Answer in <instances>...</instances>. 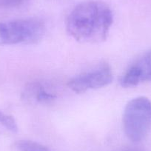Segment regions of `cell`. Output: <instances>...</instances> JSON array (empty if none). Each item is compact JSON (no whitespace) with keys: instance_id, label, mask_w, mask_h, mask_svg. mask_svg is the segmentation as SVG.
I'll return each mask as SVG.
<instances>
[{"instance_id":"6da1fadb","label":"cell","mask_w":151,"mask_h":151,"mask_svg":"<svg viewBox=\"0 0 151 151\" xmlns=\"http://www.w3.org/2000/svg\"><path fill=\"white\" fill-rule=\"evenodd\" d=\"M113 22V11L107 4L89 0L71 11L67 17L66 30L77 42L96 44L106 40Z\"/></svg>"},{"instance_id":"9c48e42d","label":"cell","mask_w":151,"mask_h":151,"mask_svg":"<svg viewBox=\"0 0 151 151\" xmlns=\"http://www.w3.org/2000/svg\"><path fill=\"white\" fill-rule=\"evenodd\" d=\"M28 0H0V7H17L23 5Z\"/></svg>"},{"instance_id":"8992f818","label":"cell","mask_w":151,"mask_h":151,"mask_svg":"<svg viewBox=\"0 0 151 151\" xmlns=\"http://www.w3.org/2000/svg\"><path fill=\"white\" fill-rule=\"evenodd\" d=\"M23 98L30 102L49 104L56 100V95L40 82L30 84L23 93Z\"/></svg>"},{"instance_id":"277c9868","label":"cell","mask_w":151,"mask_h":151,"mask_svg":"<svg viewBox=\"0 0 151 151\" xmlns=\"http://www.w3.org/2000/svg\"><path fill=\"white\" fill-rule=\"evenodd\" d=\"M113 79L110 65L102 63L73 77L68 87L76 93H82L89 90L107 86Z\"/></svg>"},{"instance_id":"5b68a950","label":"cell","mask_w":151,"mask_h":151,"mask_svg":"<svg viewBox=\"0 0 151 151\" xmlns=\"http://www.w3.org/2000/svg\"><path fill=\"white\" fill-rule=\"evenodd\" d=\"M151 81V50L136 59L125 70L120 79L123 88H132Z\"/></svg>"},{"instance_id":"52a82bcc","label":"cell","mask_w":151,"mask_h":151,"mask_svg":"<svg viewBox=\"0 0 151 151\" xmlns=\"http://www.w3.org/2000/svg\"><path fill=\"white\" fill-rule=\"evenodd\" d=\"M16 147L19 151H53L47 147L30 140H20L16 143Z\"/></svg>"},{"instance_id":"7a4b0ae2","label":"cell","mask_w":151,"mask_h":151,"mask_svg":"<svg viewBox=\"0 0 151 151\" xmlns=\"http://www.w3.org/2000/svg\"><path fill=\"white\" fill-rule=\"evenodd\" d=\"M45 26L35 18L22 19L0 22V45H31L41 41Z\"/></svg>"},{"instance_id":"30bf717a","label":"cell","mask_w":151,"mask_h":151,"mask_svg":"<svg viewBox=\"0 0 151 151\" xmlns=\"http://www.w3.org/2000/svg\"><path fill=\"white\" fill-rule=\"evenodd\" d=\"M121 151H142L139 149H136V148H127V149L122 150Z\"/></svg>"},{"instance_id":"3957f363","label":"cell","mask_w":151,"mask_h":151,"mask_svg":"<svg viewBox=\"0 0 151 151\" xmlns=\"http://www.w3.org/2000/svg\"><path fill=\"white\" fill-rule=\"evenodd\" d=\"M124 133L130 141L139 142L151 127V101L139 96L128 101L123 114Z\"/></svg>"},{"instance_id":"ba28073f","label":"cell","mask_w":151,"mask_h":151,"mask_svg":"<svg viewBox=\"0 0 151 151\" xmlns=\"http://www.w3.org/2000/svg\"><path fill=\"white\" fill-rule=\"evenodd\" d=\"M0 123L13 133H17L18 131V126L14 117L7 115L2 111H0Z\"/></svg>"}]
</instances>
